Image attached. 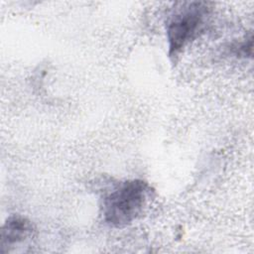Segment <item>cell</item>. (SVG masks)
Returning <instances> with one entry per match:
<instances>
[{
  "label": "cell",
  "mask_w": 254,
  "mask_h": 254,
  "mask_svg": "<svg viewBox=\"0 0 254 254\" xmlns=\"http://www.w3.org/2000/svg\"><path fill=\"white\" fill-rule=\"evenodd\" d=\"M35 230V225L27 217L19 214L10 215L1 228L0 252H10L19 244L26 242L33 237Z\"/></svg>",
  "instance_id": "cell-3"
},
{
  "label": "cell",
  "mask_w": 254,
  "mask_h": 254,
  "mask_svg": "<svg viewBox=\"0 0 254 254\" xmlns=\"http://www.w3.org/2000/svg\"><path fill=\"white\" fill-rule=\"evenodd\" d=\"M205 1L178 2L167 16L166 36L169 57L176 60L184 49L205 29L212 10Z\"/></svg>",
  "instance_id": "cell-2"
},
{
  "label": "cell",
  "mask_w": 254,
  "mask_h": 254,
  "mask_svg": "<svg viewBox=\"0 0 254 254\" xmlns=\"http://www.w3.org/2000/svg\"><path fill=\"white\" fill-rule=\"evenodd\" d=\"M152 192L150 185L139 179L111 184L100 198L104 222L114 228L131 224L143 213Z\"/></svg>",
  "instance_id": "cell-1"
}]
</instances>
